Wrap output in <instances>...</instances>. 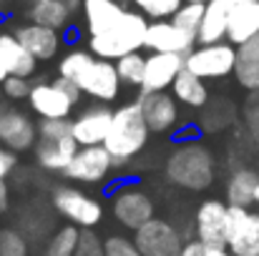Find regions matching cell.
I'll return each instance as SVG.
<instances>
[{
	"label": "cell",
	"mask_w": 259,
	"mask_h": 256,
	"mask_svg": "<svg viewBox=\"0 0 259 256\" xmlns=\"http://www.w3.org/2000/svg\"><path fill=\"white\" fill-rule=\"evenodd\" d=\"M206 256H234L227 246H206Z\"/></svg>",
	"instance_id": "60d3db41"
},
{
	"label": "cell",
	"mask_w": 259,
	"mask_h": 256,
	"mask_svg": "<svg viewBox=\"0 0 259 256\" xmlns=\"http://www.w3.org/2000/svg\"><path fill=\"white\" fill-rule=\"evenodd\" d=\"M184 71V56L176 53H149L144 68L141 90H171L176 76Z\"/></svg>",
	"instance_id": "d6986e66"
},
{
	"label": "cell",
	"mask_w": 259,
	"mask_h": 256,
	"mask_svg": "<svg viewBox=\"0 0 259 256\" xmlns=\"http://www.w3.org/2000/svg\"><path fill=\"white\" fill-rule=\"evenodd\" d=\"M259 35V3L257 0H244V3H232L229 10V25H227V40L232 45H244Z\"/></svg>",
	"instance_id": "ffe728a7"
},
{
	"label": "cell",
	"mask_w": 259,
	"mask_h": 256,
	"mask_svg": "<svg viewBox=\"0 0 259 256\" xmlns=\"http://www.w3.org/2000/svg\"><path fill=\"white\" fill-rule=\"evenodd\" d=\"M53 209L73 226L78 229H93L101 224L103 219V206L93 198L83 193L81 188H73V186H58L53 191Z\"/></svg>",
	"instance_id": "52a82bcc"
},
{
	"label": "cell",
	"mask_w": 259,
	"mask_h": 256,
	"mask_svg": "<svg viewBox=\"0 0 259 256\" xmlns=\"http://www.w3.org/2000/svg\"><path fill=\"white\" fill-rule=\"evenodd\" d=\"M227 249L234 256H259V214L254 209L229 206Z\"/></svg>",
	"instance_id": "8fae6325"
},
{
	"label": "cell",
	"mask_w": 259,
	"mask_h": 256,
	"mask_svg": "<svg viewBox=\"0 0 259 256\" xmlns=\"http://www.w3.org/2000/svg\"><path fill=\"white\" fill-rule=\"evenodd\" d=\"M103 249H106V256H144L139 251L136 241L128 239V236H121V234H113L103 241Z\"/></svg>",
	"instance_id": "836d02e7"
},
{
	"label": "cell",
	"mask_w": 259,
	"mask_h": 256,
	"mask_svg": "<svg viewBox=\"0 0 259 256\" xmlns=\"http://www.w3.org/2000/svg\"><path fill=\"white\" fill-rule=\"evenodd\" d=\"M73 256H106L103 241L98 239V234L91 231V229H81V236H78L76 254Z\"/></svg>",
	"instance_id": "e575fe53"
},
{
	"label": "cell",
	"mask_w": 259,
	"mask_h": 256,
	"mask_svg": "<svg viewBox=\"0 0 259 256\" xmlns=\"http://www.w3.org/2000/svg\"><path fill=\"white\" fill-rule=\"evenodd\" d=\"M237 83L249 93H259V35L237 48V66H234Z\"/></svg>",
	"instance_id": "d4e9b609"
},
{
	"label": "cell",
	"mask_w": 259,
	"mask_h": 256,
	"mask_svg": "<svg viewBox=\"0 0 259 256\" xmlns=\"http://www.w3.org/2000/svg\"><path fill=\"white\" fill-rule=\"evenodd\" d=\"M83 20H86L88 35H103L126 13V5L118 0H83Z\"/></svg>",
	"instance_id": "44dd1931"
},
{
	"label": "cell",
	"mask_w": 259,
	"mask_h": 256,
	"mask_svg": "<svg viewBox=\"0 0 259 256\" xmlns=\"http://www.w3.org/2000/svg\"><path fill=\"white\" fill-rule=\"evenodd\" d=\"M116 169L111 153L106 151V146H81L71 161V166L63 171L68 181L76 183H101L108 178V173Z\"/></svg>",
	"instance_id": "5bb4252c"
},
{
	"label": "cell",
	"mask_w": 259,
	"mask_h": 256,
	"mask_svg": "<svg viewBox=\"0 0 259 256\" xmlns=\"http://www.w3.org/2000/svg\"><path fill=\"white\" fill-rule=\"evenodd\" d=\"M61 3H63L68 10H71V15H76V13L83 8V0H61Z\"/></svg>",
	"instance_id": "b9f144b4"
},
{
	"label": "cell",
	"mask_w": 259,
	"mask_h": 256,
	"mask_svg": "<svg viewBox=\"0 0 259 256\" xmlns=\"http://www.w3.org/2000/svg\"><path fill=\"white\" fill-rule=\"evenodd\" d=\"M8 206H10V188L5 181H0V214L8 211Z\"/></svg>",
	"instance_id": "ab89813d"
},
{
	"label": "cell",
	"mask_w": 259,
	"mask_h": 256,
	"mask_svg": "<svg viewBox=\"0 0 259 256\" xmlns=\"http://www.w3.org/2000/svg\"><path fill=\"white\" fill-rule=\"evenodd\" d=\"M184 3H206V0H184Z\"/></svg>",
	"instance_id": "ee69618b"
},
{
	"label": "cell",
	"mask_w": 259,
	"mask_h": 256,
	"mask_svg": "<svg viewBox=\"0 0 259 256\" xmlns=\"http://www.w3.org/2000/svg\"><path fill=\"white\" fill-rule=\"evenodd\" d=\"M0 256H30V244L18 229H0Z\"/></svg>",
	"instance_id": "1f68e13d"
},
{
	"label": "cell",
	"mask_w": 259,
	"mask_h": 256,
	"mask_svg": "<svg viewBox=\"0 0 259 256\" xmlns=\"http://www.w3.org/2000/svg\"><path fill=\"white\" fill-rule=\"evenodd\" d=\"M0 23H3V10H0Z\"/></svg>",
	"instance_id": "bcb514c9"
},
{
	"label": "cell",
	"mask_w": 259,
	"mask_h": 256,
	"mask_svg": "<svg viewBox=\"0 0 259 256\" xmlns=\"http://www.w3.org/2000/svg\"><path fill=\"white\" fill-rule=\"evenodd\" d=\"M30 3H38V0H30Z\"/></svg>",
	"instance_id": "7dc6e473"
},
{
	"label": "cell",
	"mask_w": 259,
	"mask_h": 256,
	"mask_svg": "<svg viewBox=\"0 0 259 256\" xmlns=\"http://www.w3.org/2000/svg\"><path fill=\"white\" fill-rule=\"evenodd\" d=\"M15 164H18L15 153L0 143V181H5V178H8V176L15 171Z\"/></svg>",
	"instance_id": "74e56055"
},
{
	"label": "cell",
	"mask_w": 259,
	"mask_h": 256,
	"mask_svg": "<svg viewBox=\"0 0 259 256\" xmlns=\"http://www.w3.org/2000/svg\"><path fill=\"white\" fill-rule=\"evenodd\" d=\"M78 236H81V229L68 224V226H61L46 244L43 254L40 256H73L76 254V244H78Z\"/></svg>",
	"instance_id": "83f0119b"
},
{
	"label": "cell",
	"mask_w": 259,
	"mask_h": 256,
	"mask_svg": "<svg viewBox=\"0 0 259 256\" xmlns=\"http://www.w3.org/2000/svg\"><path fill=\"white\" fill-rule=\"evenodd\" d=\"M78 148L81 146L76 143L73 136H66V138H58V141H38L35 143V161H38L40 169L63 173L71 166Z\"/></svg>",
	"instance_id": "7402d4cb"
},
{
	"label": "cell",
	"mask_w": 259,
	"mask_h": 256,
	"mask_svg": "<svg viewBox=\"0 0 259 256\" xmlns=\"http://www.w3.org/2000/svg\"><path fill=\"white\" fill-rule=\"evenodd\" d=\"M229 231V206L219 198H206L194 214V239L204 246H227Z\"/></svg>",
	"instance_id": "30bf717a"
},
{
	"label": "cell",
	"mask_w": 259,
	"mask_h": 256,
	"mask_svg": "<svg viewBox=\"0 0 259 256\" xmlns=\"http://www.w3.org/2000/svg\"><path fill=\"white\" fill-rule=\"evenodd\" d=\"M196 45V35L181 30L179 25H174L171 20H154L146 28V38H144V48L151 53H176V56H186L191 53Z\"/></svg>",
	"instance_id": "2e32d148"
},
{
	"label": "cell",
	"mask_w": 259,
	"mask_h": 256,
	"mask_svg": "<svg viewBox=\"0 0 259 256\" xmlns=\"http://www.w3.org/2000/svg\"><path fill=\"white\" fill-rule=\"evenodd\" d=\"M0 143L13 153L35 148L38 143V123L25 111L13 106H0Z\"/></svg>",
	"instance_id": "7c38bea8"
},
{
	"label": "cell",
	"mask_w": 259,
	"mask_h": 256,
	"mask_svg": "<svg viewBox=\"0 0 259 256\" xmlns=\"http://www.w3.org/2000/svg\"><path fill=\"white\" fill-rule=\"evenodd\" d=\"M204 8H206V3H181L179 10L174 13L169 20L174 25H179L181 30L196 35L199 28H201V20H204Z\"/></svg>",
	"instance_id": "f546056e"
},
{
	"label": "cell",
	"mask_w": 259,
	"mask_h": 256,
	"mask_svg": "<svg viewBox=\"0 0 259 256\" xmlns=\"http://www.w3.org/2000/svg\"><path fill=\"white\" fill-rule=\"evenodd\" d=\"M58 76L98 103H111L121 93V78L113 61L96 58L91 50L73 48L58 61Z\"/></svg>",
	"instance_id": "6da1fadb"
},
{
	"label": "cell",
	"mask_w": 259,
	"mask_h": 256,
	"mask_svg": "<svg viewBox=\"0 0 259 256\" xmlns=\"http://www.w3.org/2000/svg\"><path fill=\"white\" fill-rule=\"evenodd\" d=\"M244 118H247V128H249V133H252V138L259 148V93L252 95V100L244 111Z\"/></svg>",
	"instance_id": "8d00e7d4"
},
{
	"label": "cell",
	"mask_w": 259,
	"mask_h": 256,
	"mask_svg": "<svg viewBox=\"0 0 259 256\" xmlns=\"http://www.w3.org/2000/svg\"><path fill=\"white\" fill-rule=\"evenodd\" d=\"M38 68V61L20 45L15 33H3L0 30V83L10 76L30 78Z\"/></svg>",
	"instance_id": "ac0fdd59"
},
{
	"label": "cell",
	"mask_w": 259,
	"mask_h": 256,
	"mask_svg": "<svg viewBox=\"0 0 259 256\" xmlns=\"http://www.w3.org/2000/svg\"><path fill=\"white\" fill-rule=\"evenodd\" d=\"M66 136H73L71 118H40L38 121V141H58Z\"/></svg>",
	"instance_id": "d6a6232c"
},
{
	"label": "cell",
	"mask_w": 259,
	"mask_h": 256,
	"mask_svg": "<svg viewBox=\"0 0 259 256\" xmlns=\"http://www.w3.org/2000/svg\"><path fill=\"white\" fill-rule=\"evenodd\" d=\"M232 3H244V0H232ZM257 3H259V0H257Z\"/></svg>",
	"instance_id": "f6af8a7d"
},
{
	"label": "cell",
	"mask_w": 259,
	"mask_h": 256,
	"mask_svg": "<svg viewBox=\"0 0 259 256\" xmlns=\"http://www.w3.org/2000/svg\"><path fill=\"white\" fill-rule=\"evenodd\" d=\"M111 121L113 111L108 108V103H93L71 121V133L78 146H103Z\"/></svg>",
	"instance_id": "9a60e30c"
},
{
	"label": "cell",
	"mask_w": 259,
	"mask_h": 256,
	"mask_svg": "<svg viewBox=\"0 0 259 256\" xmlns=\"http://www.w3.org/2000/svg\"><path fill=\"white\" fill-rule=\"evenodd\" d=\"M111 214L123 229L136 231L139 226L154 219V201L141 186L123 183L111 196Z\"/></svg>",
	"instance_id": "ba28073f"
},
{
	"label": "cell",
	"mask_w": 259,
	"mask_h": 256,
	"mask_svg": "<svg viewBox=\"0 0 259 256\" xmlns=\"http://www.w3.org/2000/svg\"><path fill=\"white\" fill-rule=\"evenodd\" d=\"M78 98H81V90L71 81L58 76L56 81L33 83L28 103H30V111L38 118H71Z\"/></svg>",
	"instance_id": "5b68a950"
},
{
	"label": "cell",
	"mask_w": 259,
	"mask_h": 256,
	"mask_svg": "<svg viewBox=\"0 0 259 256\" xmlns=\"http://www.w3.org/2000/svg\"><path fill=\"white\" fill-rule=\"evenodd\" d=\"M229 10H232V0H206L204 20H201V28L196 33V43L199 45L227 40Z\"/></svg>",
	"instance_id": "cb8c5ba5"
},
{
	"label": "cell",
	"mask_w": 259,
	"mask_h": 256,
	"mask_svg": "<svg viewBox=\"0 0 259 256\" xmlns=\"http://www.w3.org/2000/svg\"><path fill=\"white\" fill-rule=\"evenodd\" d=\"M134 241L144 256H179L184 249V234L166 219H151L134 231Z\"/></svg>",
	"instance_id": "9c48e42d"
},
{
	"label": "cell",
	"mask_w": 259,
	"mask_h": 256,
	"mask_svg": "<svg viewBox=\"0 0 259 256\" xmlns=\"http://www.w3.org/2000/svg\"><path fill=\"white\" fill-rule=\"evenodd\" d=\"M136 103L151 133H171L179 126V100L169 90H141Z\"/></svg>",
	"instance_id": "4fadbf2b"
},
{
	"label": "cell",
	"mask_w": 259,
	"mask_h": 256,
	"mask_svg": "<svg viewBox=\"0 0 259 256\" xmlns=\"http://www.w3.org/2000/svg\"><path fill=\"white\" fill-rule=\"evenodd\" d=\"M146 28H149L146 15L139 13V10H128L126 8V13L121 15V20L116 23V28H111L103 35H91L88 38V50L96 58L118 61L121 56L144 48Z\"/></svg>",
	"instance_id": "277c9868"
},
{
	"label": "cell",
	"mask_w": 259,
	"mask_h": 256,
	"mask_svg": "<svg viewBox=\"0 0 259 256\" xmlns=\"http://www.w3.org/2000/svg\"><path fill=\"white\" fill-rule=\"evenodd\" d=\"M184 0H134L139 13H144L151 20H169L174 13L179 10Z\"/></svg>",
	"instance_id": "4dcf8cb0"
},
{
	"label": "cell",
	"mask_w": 259,
	"mask_h": 256,
	"mask_svg": "<svg viewBox=\"0 0 259 256\" xmlns=\"http://www.w3.org/2000/svg\"><path fill=\"white\" fill-rule=\"evenodd\" d=\"M166 178L174 186L186 188V191H204L214 183L217 164L214 153L196 141L179 143L166 159Z\"/></svg>",
	"instance_id": "3957f363"
},
{
	"label": "cell",
	"mask_w": 259,
	"mask_h": 256,
	"mask_svg": "<svg viewBox=\"0 0 259 256\" xmlns=\"http://www.w3.org/2000/svg\"><path fill=\"white\" fill-rule=\"evenodd\" d=\"M116 63V73L121 78L123 85H141L144 83V68H146V58L141 56V50H134V53H126L121 56Z\"/></svg>",
	"instance_id": "f1b7e54d"
},
{
	"label": "cell",
	"mask_w": 259,
	"mask_h": 256,
	"mask_svg": "<svg viewBox=\"0 0 259 256\" xmlns=\"http://www.w3.org/2000/svg\"><path fill=\"white\" fill-rule=\"evenodd\" d=\"M171 95L189 108H204L209 103V90H206L204 81L186 68L176 76V81L171 85Z\"/></svg>",
	"instance_id": "484cf974"
},
{
	"label": "cell",
	"mask_w": 259,
	"mask_h": 256,
	"mask_svg": "<svg viewBox=\"0 0 259 256\" xmlns=\"http://www.w3.org/2000/svg\"><path fill=\"white\" fill-rule=\"evenodd\" d=\"M234 66H237V45H232L229 40L194 45V50L184 56V68L199 76L201 81L227 78L234 73Z\"/></svg>",
	"instance_id": "8992f818"
},
{
	"label": "cell",
	"mask_w": 259,
	"mask_h": 256,
	"mask_svg": "<svg viewBox=\"0 0 259 256\" xmlns=\"http://www.w3.org/2000/svg\"><path fill=\"white\" fill-rule=\"evenodd\" d=\"M179 256H206V246L199 239H189V241H184V249Z\"/></svg>",
	"instance_id": "f35d334b"
},
{
	"label": "cell",
	"mask_w": 259,
	"mask_h": 256,
	"mask_svg": "<svg viewBox=\"0 0 259 256\" xmlns=\"http://www.w3.org/2000/svg\"><path fill=\"white\" fill-rule=\"evenodd\" d=\"M254 211L259 214V188H257V198H254Z\"/></svg>",
	"instance_id": "7bdbcfd3"
},
{
	"label": "cell",
	"mask_w": 259,
	"mask_h": 256,
	"mask_svg": "<svg viewBox=\"0 0 259 256\" xmlns=\"http://www.w3.org/2000/svg\"><path fill=\"white\" fill-rule=\"evenodd\" d=\"M149 136H151V131L144 121L141 106L134 100V103H126L113 111V121H111L103 146L111 153L113 166H126L146 148Z\"/></svg>",
	"instance_id": "7a4b0ae2"
},
{
	"label": "cell",
	"mask_w": 259,
	"mask_h": 256,
	"mask_svg": "<svg viewBox=\"0 0 259 256\" xmlns=\"http://www.w3.org/2000/svg\"><path fill=\"white\" fill-rule=\"evenodd\" d=\"M259 188V171L249 166H239L229 173L227 186H224V198L227 206H242V209H252L254 198H257Z\"/></svg>",
	"instance_id": "603a6c76"
},
{
	"label": "cell",
	"mask_w": 259,
	"mask_h": 256,
	"mask_svg": "<svg viewBox=\"0 0 259 256\" xmlns=\"http://www.w3.org/2000/svg\"><path fill=\"white\" fill-rule=\"evenodd\" d=\"M118 3H126V0H118Z\"/></svg>",
	"instance_id": "c3c4849f"
},
{
	"label": "cell",
	"mask_w": 259,
	"mask_h": 256,
	"mask_svg": "<svg viewBox=\"0 0 259 256\" xmlns=\"http://www.w3.org/2000/svg\"><path fill=\"white\" fill-rule=\"evenodd\" d=\"M28 18H30V23H38V25H46L53 30H66L73 15L61 0H38V3H30Z\"/></svg>",
	"instance_id": "4316f807"
},
{
	"label": "cell",
	"mask_w": 259,
	"mask_h": 256,
	"mask_svg": "<svg viewBox=\"0 0 259 256\" xmlns=\"http://www.w3.org/2000/svg\"><path fill=\"white\" fill-rule=\"evenodd\" d=\"M3 93L10 98V100H23V98H28L30 95V78H20V76H10V78H5L3 81Z\"/></svg>",
	"instance_id": "d590c367"
},
{
	"label": "cell",
	"mask_w": 259,
	"mask_h": 256,
	"mask_svg": "<svg viewBox=\"0 0 259 256\" xmlns=\"http://www.w3.org/2000/svg\"><path fill=\"white\" fill-rule=\"evenodd\" d=\"M15 38L35 61H53L61 50V30H53V28H46L38 23L18 25Z\"/></svg>",
	"instance_id": "e0dca14e"
}]
</instances>
